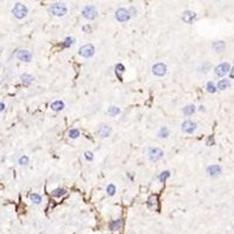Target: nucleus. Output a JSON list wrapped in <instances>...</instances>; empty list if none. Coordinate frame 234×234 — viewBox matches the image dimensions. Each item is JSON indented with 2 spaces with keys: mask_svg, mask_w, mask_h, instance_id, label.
Listing matches in <instances>:
<instances>
[{
  "mask_svg": "<svg viewBox=\"0 0 234 234\" xmlns=\"http://www.w3.org/2000/svg\"><path fill=\"white\" fill-rule=\"evenodd\" d=\"M27 12H28L27 7L25 5H22V4H20V2L15 4V6H14L13 10H12V13H13V15L16 19H24L27 15Z\"/></svg>",
  "mask_w": 234,
  "mask_h": 234,
  "instance_id": "1",
  "label": "nucleus"
},
{
  "mask_svg": "<svg viewBox=\"0 0 234 234\" xmlns=\"http://www.w3.org/2000/svg\"><path fill=\"white\" fill-rule=\"evenodd\" d=\"M51 13L56 15V16H63L67 14V7L65 4H54L49 8Z\"/></svg>",
  "mask_w": 234,
  "mask_h": 234,
  "instance_id": "2",
  "label": "nucleus"
},
{
  "mask_svg": "<svg viewBox=\"0 0 234 234\" xmlns=\"http://www.w3.org/2000/svg\"><path fill=\"white\" fill-rule=\"evenodd\" d=\"M79 54L83 57H91V56L95 54V48H94V46L93 45H84L82 46L81 48H80V51H79Z\"/></svg>",
  "mask_w": 234,
  "mask_h": 234,
  "instance_id": "3",
  "label": "nucleus"
},
{
  "mask_svg": "<svg viewBox=\"0 0 234 234\" xmlns=\"http://www.w3.org/2000/svg\"><path fill=\"white\" fill-rule=\"evenodd\" d=\"M83 16L88 20H94L97 16V11L94 6H85L82 11Z\"/></svg>",
  "mask_w": 234,
  "mask_h": 234,
  "instance_id": "4",
  "label": "nucleus"
},
{
  "mask_svg": "<svg viewBox=\"0 0 234 234\" xmlns=\"http://www.w3.org/2000/svg\"><path fill=\"white\" fill-rule=\"evenodd\" d=\"M115 16H116L117 21H120V22H125V21H128V20L130 19V13H129V11H126L125 8H120V10L116 11Z\"/></svg>",
  "mask_w": 234,
  "mask_h": 234,
  "instance_id": "5",
  "label": "nucleus"
},
{
  "mask_svg": "<svg viewBox=\"0 0 234 234\" xmlns=\"http://www.w3.org/2000/svg\"><path fill=\"white\" fill-rule=\"evenodd\" d=\"M163 155H164V152L162 151L160 149H158V148H151L149 150V158H150V160H152V162L159 160L163 157Z\"/></svg>",
  "mask_w": 234,
  "mask_h": 234,
  "instance_id": "6",
  "label": "nucleus"
},
{
  "mask_svg": "<svg viewBox=\"0 0 234 234\" xmlns=\"http://www.w3.org/2000/svg\"><path fill=\"white\" fill-rule=\"evenodd\" d=\"M152 73H153L156 76H164L166 74V66L164 63H162V62L156 63V65H153V67H152Z\"/></svg>",
  "mask_w": 234,
  "mask_h": 234,
  "instance_id": "7",
  "label": "nucleus"
},
{
  "mask_svg": "<svg viewBox=\"0 0 234 234\" xmlns=\"http://www.w3.org/2000/svg\"><path fill=\"white\" fill-rule=\"evenodd\" d=\"M197 129V124L194 123L193 121H185L184 123L181 124V130L185 132V134H192Z\"/></svg>",
  "mask_w": 234,
  "mask_h": 234,
  "instance_id": "8",
  "label": "nucleus"
},
{
  "mask_svg": "<svg viewBox=\"0 0 234 234\" xmlns=\"http://www.w3.org/2000/svg\"><path fill=\"white\" fill-rule=\"evenodd\" d=\"M97 134L103 138L109 137L111 134V126L108 125V124H101L100 128H98V130H97Z\"/></svg>",
  "mask_w": 234,
  "mask_h": 234,
  "instance_id": "9",
  "label": "nucleus"
},
{
  "mask_svg": "<svg viewBox=\"0 0 234 234\" xmlns=\"http://www.w3.org/2000/svg\"><path fill=\"white\" fill-rule=\"evenodd\" d=\"M230 69H231V65L227 63V62H224V63H221V65H219V66L215 67V74H217L218 76H222V75H225L226 73H228Z\"/></svg>",
  "mask_w": 234,
  "mask_h": 234,
  "instance_id": "10",
  "label": "nucleus"
},
{
  "mask_svg": "<svg viewBox=\"0 0 234 234\" xmlns=\"http://www.w3.org/2000/svg\"><path fill=\"white\" fill-rule=\"evenodd\" d=\"M16 57H18L20 61H24V62H30V60H32V54H30L28 51L21 49V51H19V52H18Z\"/></svg>",
  "mask_w": 234,
  "mask_h": 234,
  "instance_id": "11",
  "label": "nucleus"
},
{
  "mask_svg": "<svg viewBox=\"0 0 234 234\" xmlns=\"http://www.w3.org/2000/svg\"><path fill=\"white\" fill-rule=\"evenodd\" d=\"M195 13H193L191 11H186V12H184L183 13V21L184 22H186V24H192L193 21H194V19H195Z\"/></svg>",
  "mask_w": 234,
  "mask_h": 234,
  "instance_id": "12",
  "label": "nucleus"
},
{
  "mask_svg": "<svg viewBox=\"0 0 234 234\" xmlns=\"http://www.w3.org/2000/svg\"><path fill=\"white\" fill-rule=\"evenodd\" d=\"M207 173L211 177H217L221 173V167L219 165H211L207 167Z\"/></svg>",
  "mask_w": 234,
  "mask_h": 234,
  "instance_id": "13",
  "label": "nucleus"
},
{
  "mask_svg": "<svg viewBox=\"0 0 234 234\" xmlns=\"http://www.w3.org/2000/svg\"><path fill=\"white\" fill-rule=\"evenodd\" d=\"M148 207L150 209H157L158 208V197L157 195H151L148 199Z\"/></svg>",
  "mask_w": 234,
  "mask_h": 234,
  "instance_id": "14",
  "label": "nucleus"
},
{
  "mask_svg": "<svg viewBox=\"0 0 234 234\" xmlns=\"http://www.w3.org/2000/svg\"><path fill=\"white\" fill-rule=\"evenodd\" d=\"M51 108H52V110H54V111H61L63 108H65V103L61 102V101H55V102L52 103Z\"/></svg>",
  "mask_w": 234,
  "mask_h": 234,
  "instance_id": "15",
  "label": "nucleus"
},
{
  "mask_svg": "<svg viewBox=\"0 0 234 234\" xmlns=\"http://www.w3.org/2000/svg\"><path fill=\"white\" fill-rule=\"evenodd\" d=\"M21 81L25 83V84H32V83L34 82V76H32V75H28V74H24V75H21Z\"/></svg>",
  "mask_w": 234,
  "mask_h": 234,
  "instance_id": "16",
  "label": "nucleus"
},
{
  "mask_svg": "<svg viewBox=\"0 0 234 234\" xmlns=\"http://www.w3.org/2000/svg\"><path fill=\"white\" fill-rule=\"evenodd\" d=\"M213 48L217 51V52H224L225 51V48H226V46H225V42L224 41H215L213 43Z\"/></svg>",
  "mask_w": 234,
  "mask_h": 234,
  "instance_id": "17",
  "label": "nucleus"
},
{
  "mask_svg": "<svg viewBox=\"0 0 234 234\" xmlns=\"http://www.w3.org/2000/svg\"><path fill=\"white\" fill-rule=\"evenodd\" d=\"M230 85H231V82H230L228 80L222 79V80H220L219 83H218V89H220V90H225V89H227Z\"/></svg>",
  "mask_w": 234,
  "mask_h": 234,
  "instance_id": "18",
  "label": "nucleus"
},
{
  "mask_svg": "<svg viewBox=\"0 0 234 234\" xmlns=\"http://www.w3.org/2000/svg\"><path fill=\"white\" fill-rule=\"evenodd\" d=\"M109 227H110L111 231H117V230H120V228L122 227V220H115V221H112V222H110Z\"/></svg>",
  "mask_w": 234,
  "mask_h": 234,
  "instance_id": "19",
  "label": "nucleus"
},
{
  "mask_svg": "<svg viewBox=\"0 0 234 234\" xmlns=\"http://www.w3.org/2000/svg\"><path fill=\"white\" fill-rule=\"evenodd\" d=\"M120 112H121L120 108H118V107H115V105H111L110 108L108 109V115H109V116H112V117H114V116H117Z\"/></svg>",
  "mask_w": 234,
  "mask_h": 234,
  "instance_id": "20",
  "label": "nucleus"
},
{
  "mask_svg": "<svg viewBox=\"0 0 234 234\" xmlns=\"http://www.w3.org/2000/svg\"><path fill=\"white\" fill-rule=\"evenodd\" d=\"M195 111V108H194V105H186L184 109H183V112L186 115V116H190V115H192L193 112Z\"/></svg>",
  "mask_w": 234,
  "mask_h": 234,
  "instance_id": "21",
  "label": "nucleus"
},
{
  "mask_svg": "<svg viewBox=\"0 0 234 234\" xmlns=\"http://www.w3.org/2000/svg\"><path fill=\"white\" fill-rule=\"evenodd\" d=\"M65 194H66V190H63V189H56V190H54V191L52 192V195H53V197H56V198L62 197V195H65Z\"/></svg>",
  "mask_w": 234,
  "mask_h": 234,
  "instance_id": "22",
  "label": "nucleus"
},
{
  "mask_svg": "<svg viewBox=\"0 0 234 234\" xmlns=\"http://www.w3.org/2000/svg\"><path fill=\"white\" fill-rule=\"evenodd\" d=\"M158 136H159L160 138H166L167 136H169V129H167L166 126H163V128L159 130Z\"/></svg>",
  "mask_w": 234,
  "mask_h": 234,
  "instance_id": "23",
  "label": "nucleus"
},
{
  "mask_svg": "<svg viewBox=\"0 0 234 234\" xmlns=\"http://www.w3.org/2000/svg\"><path fill=\"white\" fill-rule=\"evenodd\" d=\"M30 200L34 204H40L41 203V197L39 194H36V193H33V194H30Z\"/></svg>",
  "mask_w": 234,
  "mask_h": 234,
  "instance_id": "24",
  "label": "nucleus"
},
{
  "mask_svg": "<svg viewBox=\"0 0 234 234\" xmlns=\"http://www.w3.org/2000/svg\"><path fill=\"white\" fill-rule=\"evenodd\" d=\"M206 89L208 93H211V94H214L215 91H217V88H215V85H214V83L213 82H208L206 85Z\"/></svg>",
  "mask_w": 234,
  "mask_h": 234,
  "instance_id": "25",
  "label": "nucleus"
},
{
  "mask_svg": "<svg viewBox=\"0 0 234 234\" xmlns=\"http://www.w3.org/2000/svg\"><path fill=\"white\" fill-rule=\"evenodd\" d=\"M125 68H124L123 65H121V63H118L117 66H116V74L118 75V77H120V80L122 81V76H121V73H123Z\"/></svg>",
  "mask_w": 234,
  "mask_h": 234,
  "instance_id": "26",
  "label": "nucleus"
},
{
  "mask_svg": "<svg viewBox=\"0 0 234 234\" xmlns=\"http://www.w3.org/2000/svg\"><path fill=\"white\" fill-rule=\"evenodd\" d=\"M69 137L70 138H77L80 136V131L77 130V129H71L70 131H69Z\"/></svg>",
  "mask_w": 234,
  "mask_h": 234,
  "instance_id": "27",
  "label": "nucleus"
},
{
  "mask_svg": "<svg viewBox=\"0 0 234 234\" xmlns=\"http://www.w3.org/2000/svg\"><path fill=\"white\" fill-rule=\"evenodd\" d=\"M169 177H170V172H169V171H164V172H162V175L159 176V180H160L162 183H164Z\"/></svg>",
  "mask_w": 234,
  "mask_h": 234,
  "instance_id": "28",
  "label": "nucleus"
},
{
  "mask_svg": "<svg viewBox=\"0 0 234 234\" xmlns=\"http://www.w3.org/2000/svg\"><path fill=\"white\" fill-rule=\"evenodd\" d=\"M107 192H108L109 195H114L115 192H116V187H115V185H112V184L108 185V187H107Z\"/></svg>",
  "mask_w": 234,
  "mask_h": 234,
  "instance_id": "29",
  "label": "nucleus"
},
{
  "mask_svg": "<svg viewBox=\"0 0 234 234\" xmlns=\"http://www.w3.org/2000/svg\"><path fill=\"white\" fill-rule=\"evenodd\" d=\"M19 164H20V165H27L28 164V157L27 156H22V157H20V159H19Z\"/></svg>",
  "mask_w": 234,
  "mask_h": 234,
  "instance_id": "30",
  "label": "nucleus"
},
{
  "mask_svg": "<svg viewBox=\"0 0 234 234\" xmlns=\"http://www.w3.org/2000/svg\"><path fill=\"white\" fill-rule=\"evenodd\" d=\"M73 43H74V39H73V38H67V39L65 40V46H66V47L71 46Z\"/></svg>",
  "mask_w": 234,
  "mask_h": 234,
  "instance_id": "31",
  "label": "nucleus"
},
{
  "mask_svg": "<svg viewBox=\"0 0 234 234\" xmlns=\"http://www.w3.org/2000/svg\"><path fill=\"white\" fill-rule=\"evenodd\" d=\"M93 152H85V158L88 159V160H93Z\"/></svg>",
  "mask_w": 234,
  "mask_h": 234,
  "instance_id": "32",
  "label": "nucleus"
},
{
  "mask_svg": "<svg viewBox=\"0 0 234 234\" xmlns=\"http://www.w3.org/2000/svg\"><path fill=\"white\" fill-rule=\"evenodd\" d=\"M214 143V138L213 137H211V138H208L207 139V145H211V144H213Z\"/></svg>",
  "mask_w": 234,
  "mask_h": 234,
  "instance_id": "33",
  "label": "nucleus"
},
{
  "mask_svg": "<svg viewBox=\"0 0 234 234\" xmlns=\"http://www.w3.org/2000/svg\"><path fill=\"white\" fill-rule=\"evenodd\" d=\"M5 109V104L4 103H0V111H2Z\"/></svg>",
  "mask_w": 234,
  "mask_h": 234,
  "instance_id": "34",
  "label": "nucleus"
}]
</instances>
